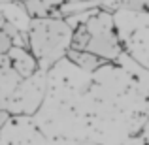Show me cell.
<instances>
[{"instance_id":"1","label":"cell","mask_w":149,"mask_h":145,"mask_svg":"<svg viewBox=\"0 0 149 145\" xmlns=\"http://www.w3.org/2000/svg\"><path fill=\"white\" fill-rule=\"evenodd\" d=\"M74 28L62 17L32 19L29 28V49L40 62V70H51L72 45Z\"/></svg>"},{"instance_id":"2","label":"cell","mask_w":149,"mask_h":145,"mask_svg":"<svg viewBox=\"0 0 149 145\" xmlns=\"http://www.w3.org/2000/svg\"><path fill=\"white\" fill-rule=\"evenodd\" d=\"M83 23L89 32L87 51L98 55L104 60H115L121 53V45L109 11H104L98 6L96 10H93V13Z\"/></svg>"},{"instance_id":"3","label":"cell","mask_w":149,"mask_h":145,"mask_svg":"<svg viewBox=\"0 0 149 145\" xmlns=\"http://www.w3.org/2000/svg\"><path fill=\"white\" fill-rule=\"evenodd\" d=\"M8 58L11 62V68L23 77V79H29L34 74L40 70V62L38 58L32 55V51L26 47H17L13 45V49L8 53Z\"/></svg>"},{"instance_id":"4","label":"cell","mask_w":149,"mask_h":145,"mask_svg":"<svg viewBox=\"0 0 149 145\" xmlns=\"http://www.w3.org/2000/svg\"><path fill=\"white\" fill-rule=\"evenodd\" d=\"M0 10H2V13H4V17H6L8 23L17 26L21 32H29L32 17L29 15V11H26L25 4H23L21 0H15V2H10V4H2Z\"/></svg>"},{"instance_id":"5","label":"cell","mask_w":149,"mask_h":145,"mask_svg":"<svg viewBox=\"0 0 149 145\" xmlns=\"http://www.w3.org/2000/svg\"><path fill=\"white\" fill-rule=\"evenodd\" d=\"M66 58L70 62H74L77 68L85 70V72H95V70H98L100 66H104L108 62L104 58H100L98 55L91 53V51H77V49H72V47L66 51Z\"/></svg>"},{"instance_id":"6","label":"cell","mask_w":149,"mask_h":145,"mask_svg":"<svg viewBox=\"0 0 149 145\" xmlns=\"http://www.w3.org/2000/svg\"><path fill=\"white\" fill-rule=\"evenodd\" d=\"M25 8L29 11V15L32 19H45V17H53V8L47 6L44 0H25Z\"/></svg>"},{"instance_id":"7","label":"cell","mask_w":149,"mask_h":145,"mask_svg":"<svg viewBox=\"0 0 149 145\" xmlns=\"http://www.w3.org/2000/svg\"><path fill=\"white\" fill-rule=\"evenodd\" d=\"M13 40H11V36L6 32V30L0 26V57H4V55H8L11 49H13Z\"/></svg>"},{"instance_id":"8","label":"cell","mask_w":149,"mask_h":145,"mask_svg":"<svg viewBox=\"0 0 149 145\" xmlns=\"http://www.w3.org/2000/svg\"><path fill=\"white\" fill-rule=\"evenodd\" d=\"M125 10L130 11H142V13H149V0H127L123 4Z\"/></svg>"},{"instance_id":"9","label":"cell","mask_w":149,"mask_h":145,"mask_svg":"<svg viewBox=\"0 0 149 145\" xmlns=\"http://www.w3.org/2000/svg\"><path fill=\"white\" fill-rule=\"evenodd\" d=\"M44 2L47 4V6H51L53 10H58L61 6H64V4H66V0H44Z\"/></svg>"},{"instance_id":"10","label":"cell","mask_w":149,"mask_h":145,"mask_svg":"<svg viewBox=\"0 0 149 145\" xmlns=\"http://www.w3.org/2000/svg\"><path fill=\"white\" fill-rule=\"evenodd\" d=\"M8 119H10V111L8 109H0V130H2V126L6 124Z\"/></svg>"},{"instance_id":"11","label":"cell","mask_w":149,"mask_h":145,"mask_svg":"<svg viewBox=\"0 0 149 145\" xmlns=\"http://www.w3.org/2000/svg\"><path fill=\"white\" fill-rule=\"evenodd\" d=\"M102 0H66V4H96Z\"/></svg>"},{"instance_id":"12","label":"cell","mask_w":149,"mask_h":145,"mask_svg":"<svg viewBox=\"0 0 149 145\" xmlns=\"http://www.w3.org/2000/svg\"><path fill=\"white\" fill-rule=\"evenodd\" d=\"M6 23V17H4V13H2V10H0V26Z\"/></svg>"},{"instance_id":"13","label":"cell","mask_w":149,"mask_h":145,"mask_svg":"<svg viewBox=\"0 0 149 145\" xmlns=\"http://www.w3.org/2000/svg\"><path fill=\"white\" fill-rule=\"evenodd\" d=\"M10 2H15V0H0V6L2 4H10Z\"/></svg>"},{"instance_id":"14","label":"cell","mask_w":149,"mask_h":145,"mask_svg":"<svg viewBox=\"0 0 149 145\" xmlns=\"http://www.w3.org/2000/svg\"><path fill=\"white\" fill-rule=\"evenodd\" d=\"M0 109H6V105H4V104H2V102H0Z\"/></svg>"},{"instance_id":"15","label":"cell","mask_w":149,"mask_h":145,"mask_svg":"<svg viewBox=\"0 0 149 145\" xmlns=\"http://www.w3.org/2000/svg\"><path fill=\"white\" fill-rule=\"evenodd\" d=\"M21 2H25V0H21Z\"/></svg>"}]
</instances>
